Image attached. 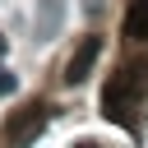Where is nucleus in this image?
<instances>
[{
  "mask_svg": "<svg viewBox=\"0 0 148 148\" xmlns=\"http://www.w3.org/2000/svg\"><path fill=\"white\" fill-rule=\"evenodd\" d=\"M46 120H51V111H46L42 102H28V106L9 111V120H5V143H9V148H28V143H37V134L46 130Z\"/></svg>",
  "mask_w": 148,
  "mask_h": 148,
  "instance_id": "nucleus-2",
  "label": "nucleus"
},
{
  "mask_svg": "<svg viewBox=\"0 0 148 148\" xmlns=\"http://www.w3.org/2000/svg\"><path fill=\"white\" fill-rule=\"evenodd\" d=\"M125 37L130 42H148V0H130V9H125Z\"/></svg>",
  "mask_w": 148,
  "mask_h": 148,
  "instance_id": "nucleus-5",
  "label": "nucleus"
},
{
  "mask_svg": "<svg viewBox=\"0 0 148 148\" xmlns=\"http://www.w3.org/2000/svg\"><path fill=\"white\" fill-rule=\"evenodd\" d=\"M143 97H148V65H143V60H130V65H120V74H111V83L102 88V116L116 120V125H125V130H134V125H139L134 111L143 106Z\"/></svg>",
  "mask_w": 148,
  "mask_h": 148,
  "instance_id": "nucleus-1",
  "label": "nucleus"
},
{
  "mask_svg": "<svg viewBox=\"0 0 148 148\" xmlns=\"http://www.w3.org/2000/svg\"><path fill=\"white\" fill-rule=\"evenodd\" d=\"M60 23H65V0H37L32 37H37V42H56V37H60Z\"/></svg>",
  "mask_w": 148,
  "mask_h": 148,
  "instance_id": "nucleus-4",
  "label": "nucleus"
},
{
  "mask_svg": "<svg viewBox=\"0 0 148 148\" xmlns=\"http://www.w3.org/2000/svg\"><path fill=\"white\" fill-rule=\"evenodd\" d=\"M14 92H18V79H14V74L0 65V97H14Z\"/></svg>",
  "mask_w": 148,
  "mask_h": 148,
  "instance_id": "nucleus-6",
  "label": "nucleus"
},
{
  "mask_svg": "<svg viewBox=\"0 0 148 148\" xmlns=\"http://www.w3.org/2000/svg\"><path fill=\"white\" fill-rule=\"evenodd\" d=\"M97 56H102V37H83L79 46H74V56H69V65H65V83L74 88V83H83L88 74H92V65H97Z\"/></svg>",
  "mask_w": 148,
  "mask_h": 148,
  "instance_id": "nucleus-3",
  "label": "nucleus"
},
{
  "mask_svg": "<svg viewBox=\"0 0 148 148\" xmlns=\"http://www.w3.org/2000/svg\"><path fill=\"white\" fill-rule=\"evenodd\" d=\"M5 51H9V37H5V32H0V56H5Z\"/></svg>",
  "mask_w": 148,
  "mask_h": 148,
  "instance_id": "nucleus-7",
  "label": "nucleus"
}]
</instances>
